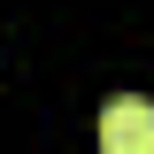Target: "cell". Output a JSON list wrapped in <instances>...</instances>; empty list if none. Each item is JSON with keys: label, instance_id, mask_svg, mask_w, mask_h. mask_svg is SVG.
<instances>
[{"label": "cell", "instance_id": "cell-1", "mask_svg": "<svg viewBox=\"0 0 154 154\" xmlns=\"http://www.w3.org/2000/svg\"><path fill=\"white\" fill-rule=\"evenodd\" d=\"M100 146L108 154H154V108L146 100H108L100 108Z\"/></svg>", "mask_w": 154, "mask_h": 154}]
</instances>
